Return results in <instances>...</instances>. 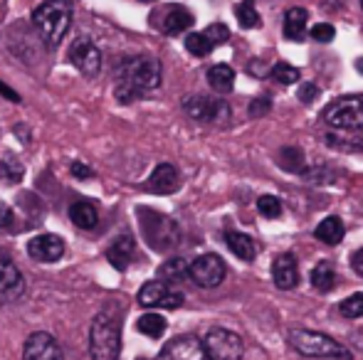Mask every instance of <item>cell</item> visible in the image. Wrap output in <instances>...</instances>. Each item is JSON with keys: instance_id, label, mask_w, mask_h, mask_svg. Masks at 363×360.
I'll use <instances>...</instances> for the list:
<instances>
[{"instance_id": "38", "label": "cell", "mask_w": 363, "mask_h": 360, "mask_svg": "<svg viewBox=\"0 0 363 360\" xmlns=\"http://www.w3.org/2000/svg\"><path fill=\"white\" fill-rule=\"evenodd\" d=\"M296 96H299L301 104H311V101L319 96V87H316V84H311V82H304L299 87V91H296Z\"/></svg>"}, {"instance_id": "20", "label": "cell", "mask_w": 363, "mask_h": 360, "mask_svg": "<svg viewBox=\"0 0 363 360\" xmlns=\"http://www.w3.org/2000/svg\"><path fill=\"white\" fill-rule=\"evenodd\" d=\"M225 245H228V250L242 262H252L255 257H257V245H255L252 237L245 235V232H238V230L225 232Z\"/></svg>"}, {"instance_id": "6", "label": "cell", "mask_w": 363, "mask_h": 360, "mask_svg": "<svg viewBox=\"0 0 363 360\" xmlns=\"http://www.w3.org/2000/svg\"><path fill=\"white\" fill-rule=\"evenodd\" d=\"M321 119L334 131H344V134L363 131V96L351 94V96H341V99L331 101L324 109Z\"/></svg>"}, {"instance_id": "44", "label": "cell", "mask_w": 363, "mask_h": 360, "mask_svg": "<svg viewBox=\"0 0 363 360\" xmlns=\"http://www.w3.org/2000/svg\"><path fill=\"white\" fill-rule=\"evenodd\" d=\"M139 360H146V358H139Z\"/></svg>"}, {"instance_id": "11", "label": "cell", "mask_w": 363, "mask_h": 360, "mask_svg": "<svg viewBox=\"0 0 363 360\" xmlns=\"http://www.w3.org/2000/svg\"><path fill=\"white\" fill-rule=\"evenodd\" d=\"M228 277V267L218 255H201L191 262V279L201 289H216Z\"/></svg>"}, {"instance_id": "23", "label": "cell", "mask_w": 363, "mask_h": 360, "mask_svg": "<svg viewBox=\"0 0 363 360\" xmlns=\"http://www.w3.org/2000/svg\"><path fill=\"white\" fill-rule=\"evenodd\" d=\"M306 20H309V13L304 8H289L287 15H284V37L291 40V42L304 40Z\"/></svg>"}, {"instance_id": "5", "label": "cell", "mask_w": 363, "mask_h": 360, "mask_svg": "<svg viewBox=\"0 0 363 360\" xmlns=\"http://www.w3.org/2000/svg\"><path fill=\"white\" fill-rule=\"evenodd\" d=\"M289 346L294 348L299 356L306 358H331V360H351V353L346 346L334 341L331 336L319 331H309V328H291L287 336Z\"/></svg>"}, {"instance_id": "35", "label": "cell", "mask_w": 363, "mask_h": 360, "mask_svg": "<svg viewBox=\"0 0 363 360\" xmlns=\"http://www.w3.org/2000/svg\"><path fill=\"white\" fill-rule=\"evenodd\" d=\"M206 35L213 40V45H216V47L230 40V30H228V25H223V23H213L211 28H206Z\"/></svg>"}, {"instance_id": "31", "label": "cell", "mask_w": 363, "mask_h": 360, "mask_svg": "<svg viewBox=\"0 0 363 360\" xmlns=\"http://www.w3.org/2000/svg\"><path fill=\"white\" fill-rule=\"evenodd\" d=\"M235 18H238L240 28L245 30H252L259 25V13L255 10V3L252 0H242V3L235 8Z\"/></svg>"}, {"instance_id": "8", "label": "cell", "mask_w": 363, "mask_h": 360, "mask_svg": "<svg viewBox=\"0 0 363 360\" xmlns=\"http://www.w3.org/2000/svg\"><path fill=\"white\" fill-rule=\"evenodd\" d=\"M203 343H206V351L213 360H242L245 356L242 338L228 328H211Z\"/></svg>"}, {"instance_id": "22", "label": "cell", "mask_w": 363, "mask_h": 360, "mask_svg": "<svg viewBox=\"0 0 363 360\" xmlns=\"http://www.w3.org/2000/svg\"><path fill=\"white\" fill-rule=\"evenodd\" d=\"M69 220H72L79 230H94V227L99 225V212H96L94 202L79 200L69 205Z\"/></svg>"}, {"instance_id": "3", "label": "cell", "mask_w": 363, "mask_h": 360, "mask_svg": "<svg viewBox=\"0 0 363 360\" xmlns=\"http://www.w3.org/2000/svg\"><path fill=\"white\" fill-rule=\"evenodd\" d=\"M72 15H74L72 0H45L43 5L35 8L33 25H35V30H38L40 40H43L50 50L62 42L69 25H72Z\"/></svg>"}, {"instance_id": "42", "label": "cell", "mask_w": 363, "mask_h": 360, "mask_svg": "<svg viewBox=\"0 0 363 360\" xmlns=\"http://www.w3.org/2000/svg\"><path fill=\"white\" fill-rule=\"evenodd\" d=\"M356 67H359V72H363V59H359V64H356Z\"/></svg>"}, {"instance_id": "24", "label": "cell", "mask_w": 363, "mask_h": 360, "mask_svg": "<svg viewBox=\"0 0 363 360\" xmlns=\"http://www.w3.org/2000/svg\"><path fill=\"white\" fill-rule=\"evenodd\" d=\"M208 84L218 91V94H228L235 87V69L230 64H213L208 69Z\"/></svg>"}, {"instance_id": "14", "label": "cell", "mask_w": 363, "mask_h": 360, "mask_svg": "<svg viewBox=\"0 0 363 360\" xmlns=\"http://www.w3.org/2000/svg\"><path fill=\"white\" fill-rule=\"evenodd\" d=\"M23 360H65V353L55 336L45 331H38L25 341Z\"/></svg>"}, {"instance_id": "29", "label": "cell", "mask_w": 363, "mask_h": 360, "mask_svg": "<svg viewBox=\"0 0 363 360\" xmlns=\"http://www.w3.org/2000/svg\"><path fill=\"white\" fill-rule=\"evenodd\" d=\"M186 50L193 54V57H208V54L216 50L213 40L208 37L206 33H188L186 35Z\"/></svg>"}, {"instance_id": "36", "label": "cell", "mask_w": 363, "mask_h": 360, "mask_svg": "<svg viewBox=\"0 0 363 360\" xmlns=\"http://www.w3.org/2000/svg\"><path fill=\"white\" fill-rule=\"evenodd\" d=\"M311 37H314L316 42H331V40L336 37L334 25H329V23H319V25H314V28H311Z\"/></svg>"}, {"instance_id": "15", "label": "cell", "mask_w": 363, "mask_h": 360, "mask_svg": "<svg viewBox=\"0 0 363 360\" xmlns=\"http://www.w3.org/2000/svg\"><path fill=\"white\" fill-rule=\"evenodd\" d=\"M181 185V173L173 163H158L153 173L148 175L144 182V190L153 192V195H171Z\"/></svg>"}, {"instance_id": "9", "label": "cell", "mask_w": 363, "mask_h": 360, "mask_svg": "<svg viewBox=\"0 0 363 360\" xmlns=\"http://www.w3.org/2000/svg\"><path fill=\"white\" fill-rule=\"evenodd\" d=\"M139 306L144 308H181L186 296L176 289H171V284L156 279V281H146L139 289V296H136Z\"/></svg>"}, {"instance_id": "28", "label": "cell", "mask_w": 363, "mask_h": 360, "mask_svg": "<svg viewBox=\"0 0 363 360\" xmlns=\"http://www.w3.org/2000/svg\"><path fill=\"white\" fill-rule=\"evenodd\" d=\"M166 318L161 316V313H144V316L139 318V323H136V328H139L144 336L148 338H161L163 333H166Z\"/></svg>"}, {"instance_id": "19", "label": "cell", "mask_w": 363, "mask_h": 360, "mask_svg": "<svg viewBox=\"0 0 363 360\" xmlns=\"http://www.w3.org/2000/svg\"><path fill=\"white\" fill-rule=\"evenodd\" d=\"M272 279L279 289H284V291H289V289H294L296 284H299V267H296L294 255L287 252V255H279L277 260H274Z\"/></svg>"}, {"instance_id": "13", "label": "cell", "mask_w": 363, "mask_h": 360, "mask_svg": "<svg viewBox=\"0 0 363 360\" xmlns=\"http://www.w3.org/2000/svg\"><path fill=\"white\" fill-rule=\"evenodd\" d=\"M158 360H213L206 351V343L196 336H176L158 353Z\"/></svg>"}, {"instance_id": "1", "label": "cell", "mask_w": 363, "mask_h": 360, "mask_svg": "<svg viewBox=\"0 0 363 360\" xmlns=\"http://www.w3.org/2000/svg\"><path fill=\"white\" fill-rule=\"evenodd\" d=\"M161 87V62L151 54H136L126 57L116 67L114 96L121 104H131L136 99L153 94Z\"/></svg>"}, {"instance_id": "4", "label": "cell", "mask_w": 363, "mask_h": 360, "mask_svg": "<svg viewBox=\"0 0 363 360\" xmlns=\"http://www.w3.org/2000/svg\"><path fill=\"white\" fill-rule=\"evenodd\" d=\"M136 215H139L141 235L153 252H173L181 245V227L176 225V220L148 210V207H141Z\"/></svg>"}, {"instance_id": "7", "label": "cell", "mask_w": 363, "mask_h": 360, "mask_svg": "<svg viewBox=\"0 0 363 360\" xmlns=\"http://www.w3.org/2000/svg\"><path fill=\"white\" fill-rule=\"evenodd\" d=\"M183 111L198 124H228L230 121V106L223 99H213V96L193 94L183 99Z\"/></svg>"}, {"instance_id": "37", "label": "cell", "mask_w": 363, "mask_h": 360, "mask_svg": "<svg viewBox=\"0 0 363 360\" xmlns=\"http://www.w3.org/2000/svg\"><path fill=\"white\" fill-rule=\"evenodd\" d=\"M269 109H272V99H269V96H262V99H255L252 104H250V116H252V119H259V116H267Z\"/></svg>"}, {"instance_id": "27", "label": "cell", "mask_w": 363, "mask_h": 360, "mask_svg": "<svg viewBox=\"0 0 363 360\" xmlns=\"http://www.w3.org/2000/svg\"><path fill=\"white\" fill-rule=\"evenodd\" d=\"M25 178V166L20 163V158L15 153H5L0 158V180H5L8 185H18Z\"/></svg>"}, {"instance_id": "33", "label": "cell", "mask_w": 363, "mask_h": 360, "mask_svg": "<svg viewBox=\"0 0 363 360\" xmlns=\"http://www.w3.org/2000/svg\"><path fill=\"white\" fill-rule=\"evenodd\" d=\"M341 316L344 318H361L363 316V294H351L341 301Z\"/></svg>"}, {"instance_id": "18", "label": "cell", "mask_w": 363, "mask_h": 360, "mask_svg": "<svg viewBox=\"0 0 363 360\" xmlns=\"http://www.w3.org/2000/svg\"><path fill=\"white\" fill-rule=\"evenodd\" d=\"M134 255H136V242H134V237H131L129 232H124V235L116 237V240L111 242L109 250H106V260H109V265L114 267L116 272L129 269Z\"/></svg>"}, {"instance_id": "2", "label": "cell", "mask_w": 363, "mask_h": 360, "mask_svg": "<svg viewBox=\"0 0 363 360\" xmlns=\"http://www.w3.org/2000/svg\"><path fill=\"white\" fill-rule=\"evenodd\" d=\"M121 356V311L101 308L89 328V358L91 360H119Z\"/></svg>"}, {"instance_id": "30", "label": "cell", "mask_w": 363, "mask_h": 360, "mask_svg": "<svg viewBox=\"0 0 363 360\" xmlns=\"http://www.w3.org/2000/svg\"><path fill=\"white\" fill-rule=\"evenodd\" d=\"M279 163H282V168L289 170V173H304L306 170L304 153H301V149H296V146H284V149L279 151Z\"/></svg>"}, {"instance_id": "12", "label": "cell", "mask_w": 363, "mask_h": 360, "mask_svg": "<svg viewBox=\"0 0 363 360\" xmlns=\"http://www.w3.org/2000/svg\"><path fill=\"white\" fill-rule=\"evenodd\" d=\"M69 62L89 79L101 72V52L86 35H82V37H77L72 42V47H69Z\"/></svg>"}, {"instance_id": "41", "label": "cell", "mask_w": 363, "mask_h": 360, "mask_svg": "<svg viewBox=\"0 0 363 360\" xmlns=\"http://www.w3.org/2000/svg\"><path fill=\"white\" fill-rule=\"evenodd\" d=\"M351 267H354V272L359 274V277H363V247L351 255Z\"/></svg>"}, {"instance_id": "10", "label": "cell", "mask_w": 363, "mask_h": 360, "mask_svg": "<svg viewBox=\"0 0 363 360\" xmlns=\"http://www.w3.org/2000/svg\"><path fill=\"white\" fill-rule=\"evenodd\" d=\"M193 23H196V18L183 5H163V8L151 13V25L156 30H161L163 35H181L186 30H191Z\"/></svg>"}, {"instance_id": "39", "label": "cell", "mask_w": 363, "mask_h": 360, "mask_svg": "<svg viewBox=\"0 0 363 360\" xmlns=\"http://www.w3.org/2000/svg\"><path fill=\"white\" fill-rule=\"evenodd\" d=\"M13 222H15V212L10 210V205H5V202L0 200V230H8Z\"/></svg>"}, {"instance_id": "40", "label": "cell", "mask_w": 363, "mask_h": 360, "mask_svg": "<svg viewBox=\"0 0 363 360\" xmlns=\"http://www.w3.org/2000/svg\"><path fill=\"white\" fill-rule=\"evenodd\" d=\"M69 170H72V175L74 178H79V180H86V178H91V168H86L84 163H79V161H74L72 166H69Z\"/></svg>"}, {"instance_id": "21", "label": "cell", "mask_w": 363, "mask_h": 360, "mask_svg": "<svg viewBox=\"0 0 363 360\" xmlns=\"http://www.w3.org/2000/svg\"><path fill=\"white\" fill-rule=\"evenodd\" d=\"M344 235H346L344 220H341V217H336V215H331V217H326V220H321L319 225H316V230H314L316 240L324 242V245H329V247L339 245V242L344 240Z\"/></svg>"}, {"instance_id": "16", "label": "cell", "mask_w": 363, "mask_h": 360, "mask_svg": "<svg viewBox=\"0 0 363 360\" xmlns=\"http://www.w3.org/2000/svg\"><path fill=\"white\" fill-rule=\"evenodd\" d=\"M28 255L35 262H57L65 255V240L60 235H38L28 242Z\"/></svg>"}, {"instance_id": "17", "label": "cell", "mask_w": 363, "mask_h": 360, "mask_svg": "<svg viewBox=\"0 0 363 360\" xmlns=\"http://www.w3.org/2000/svg\"><path fill=\"white\" fill-rule=\"evenodd\" d=\"M25 291V279L18 267L10 262L8 255L0 252V298L3 301H13Z\"/></svg>"}, {"instance_id": "43", "label": "cell", "mask_w": 363, "mask_h": 360, "mask_svg": "<svg viewBox=\"0 0 363 360\" xmlns=\"http://www.w3.org/2000/svg\"><path fill=\"white\" fill-rule=\"evenodd\" d=\"M361 8H363V0H361Z\"/></svg>"}, {"instance_id": "25", "label": "cell", "mask_w": 363, "mask_h": 360, "mask_svg": "<svg viewBox=\"0 0 363 360\" xmlns=\"http://www.w3.org/2000/svg\"><path fill=\"white\" fill-rule=\"evenodd\" d=\"M158 277L168 284H181L186 279H191V265L186 260H181V257H173L166 265L158 267Z\"/></svg>"}, {"instance_id": "26", "label": "cell", "mask_w": 363, "mask_h": 360, "mask_svg": "<svg viewBox=\"0 0 363 360\" xmlns=\"http://www.w3.org/2000/svg\"><path fill=\"white\" fill-rule=\"evenodd\" d=\"M311 284H314L316 291L321 294H329L331 289L336 286V269L331 262H319V265L311 269Z\"/></svg>"}, {"instance_id": "32", "label": "cell", "mask_w": 363, "mask_h": 360, "mask_svg": "<svg viewBox=\"0 0 363 360\" xmlns=\"http://www.w3.org/2000/svg\"><path fill=\"white\" fill-rule=\"evenodd\" d=\"M257 210L262 217H267V220H274V217L282 215V200L274 195H262L257 200Z\"/></svg>"}, {"instance_id": "34", "label": "cell", "mask_w": 363, "mask_h": 360, "mask_svg": "<svg viewBox=\"0 0 363 360\" xmlns=\"http://www.w3.org/2000/svg\"><path fill=\"white\" fill-rule=\"evenodd\" d=\"M272 77L277 79L279 84H294V82H299V69L291 67L289 62H277L272 67Z\"/></svg>"}]
</instances>
